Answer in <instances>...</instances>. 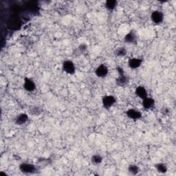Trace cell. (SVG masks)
<instances>
[{
    "mask_svg": "<svg viewBox=\"0 0 176 176\" xmlns=\"http://www.w3.org/2000/svg\"><path fill=\"white\" fill-rule=\"evenodd\" d=\"M135 94H136L137 96H138L140 98H141L142 99H145L147 96V92L145 88L142 86L138 87L136 90H135Z\"/></svg>",
    "mask_w": 176,
    "mask_h": 176,
    "instance_id": "obj_12",
    "label": "cell"
},
{
    "mask_svg": "<svg viewBox=\"0 0 176 176\" xmlns=\"http://www.w3.org/2000/svg\"><path fill=\"white\" fill-rule=\"evenodd\" d=\"M63 70L65 72H66L68 74H74L75 72V66L74 63L70 61H65L63 63Z\"/></svg>",
    "mask_w": 176,
    "mask_h": 176,
    "instance_id": "obj_3",
    "label": "cell"
},
{
    "mask_svg": "<svg viewBox=\"0 0 176 176\" xmlns=\"http://www.w3.org/2000/svg\"><path fill=\"white\" fill-rule=\"evenodd\" d=\"M116 99L112 96H106L102 99V105L104 108L106 109H109L115 103Z\"/></svg>",
    "mask_w": 176,
    "mask_h": 176,
    "instance_id": "obj_2",
    "label": "cell"
},
{
    "mask_svg": "<svg viewBox=\"0 0 176 176\" xmlns=\"http://www.w3.org/2000/svg\"><path fill=\"white\" fill-rule=\"evenodd\" d=\"M128 82V78L124 76V74H121L119 79H117V83L120 85H123L127 83Z\"/></svg>",
    "mask_w": 176,
    "mask_h": 176,
    "instance_id": "obj_14",
    "label": "cell"
},
{
    "mask_svg": "<svg viewBox=\"0 0 176 176\" xmlns=\"http://www.w3.org/2000/svg\"><path fill=\"white\" fill-rule=\"evenodd\" d=\"M151 19L154 23L160 24L163 20V15L160 11H155L151 15Z\"/></svg>",
    "mask_w": 176,
    "mask_h": 176,
    "instance_id": "obj_5",
    "label": "cell"
},
{
    "mask_svg": "<svg viewBox=\"0 0 176 176\" xmlns=\"http://www.w3.org/2000/svg\"><path fill=\"white\" fill-rule=\"evenodd\" d=\"M36 85L34 81L29 79H26L25 81H24V88L26 90L28 91V92H32V91L35 90Z\"/></svg>",
    "mask_w": 176,
    "mask_h": 176,
    "instance_id": "obj_7",
    "label": "cell"
},
{
    "mask_svg": "<svg viewBox=\"0 0 176 176\" xmlns=\"http://www.w3.org/2000/svg\"><path fill=\"white\" fill-rule=\"evenodd\" d=\"M26 7H27V8L32 13L35 12V11L37 10V5L35 4V2H33V1L28 2L27 4V6H26Z\"/></svg>",
    "mask_w": 176,
    "mask_h": 176,
    "instance_id": "obj_16",
    "label": "cell"
},
{
    "mask_svg": "<svg viewBox=\"0 0 176 176\" xmlns=\"http://www.w3.org/2000/svg\"><path fill=\"white\" fill-rule=\"evenodd\" d=\"M156 167H157L158 171H160V172H161V173H165L166 171V170H167L166 166L163 164H158V165L156 166Z\"/></svg>",
    "mask_w": 176,
    "mask_h": 176,
    "instance_id": "obj_19",
    "label": "cell"
},
{
    "mask_svg": "<svg viewBox=\"0 0 176 176\" xmlns=\"http://www.w3.org/2000/svg\"><path fill=\"white\" fill-rule=\"evenodd\" d=\"M128 117H130L131 119H139L141 117V113L140 111L133 110V109H131L127 112Z\"/></svg>",
    "mask_w": 176,
    "mask_h": 176,
    "instance_id": "obj_9",
    "label": "cell"
},
{
    "mask_svg": "<svg viewBox=\"0 0 176 176\" xmlns=\"http://www.w3.org/2000/svg\"><path fill=\"white\" fill-rule=\"evenodd\" d=\"M108 73V68L105 66L101 65L98 67V68L96 70V74L99 77H106Z\"/></svg>",
    "mask_w": 176,
    "mask_h": 176,
    "instance_id": "obj_6",
    "label": "cell"
},
{
    "mask_svg": "<svg viewBox=\"0 0 176 176\" xmlns=\"http://www.w3.org/2000/svg\"><path fill=\"white\" fill-rule=\"evenodd\" d=\"M28 120V116L25 113H21L19 116H18L16 119V123L18 124H23L26 122Z\"/></svg>",
    "mask_w": 176,
    "mask_h": 176,
    "instance_id": "obj_13",
    "label": "cell"
},
{
    "mask_svg": "<svg viewBox=\"0 0 176 176\" xmlns=\"http://www.w3.org/2000/svg\"><path fill=\"white\" fill-rule=\"evenodd\" d=\"M142 60L140 59H136V58H134V59H131L129 61V66L132 69H136L139 68L140 65L142 64Z\"/></svg>",
    "mask_w": 176,
    "mask_h": 176,
    "instance_id": "obj_10",
    "label": "cell"
},
{
    "mask_svg": "<svg viewBox=\"0 0 176 176\" xmlns=\"http://www.w3.org/2000/svg\"><path fill=\"white\" fill-rule=\"evenodd\" d=\"M92 161L93 162V164H99L101 163V161H102V158L99 155H95L92 157Z\"/></svg>",
    "mask_w": 176,
    "mask_h": 176,
    "instance_id": "obj_17",
    "label": "cell"
},
{
    "mask_svg": "<svg viewBox=\"0 0 176 176\" xmlns=\"http://www.w3.org/2000/svg\"><path fill=\"white\" fill-rule=\"evenodd\" d=\"M129 171H130V172L131 173L135 175V174H136V173H138V172L139 169H138V167L135 165H131L130 166V168H129Z\"/></svg>",
    "mask_w": 176,
    "mask_h": 176,
    "instance_id": "obj_18",
    "label": "cell"
},
{
    "mask_svg": "<svg viewBox=\"0 0 176 176\" xmlns=\"http://www.w3.org/2000/svg\"><path fill=\"white\" fill-rule=\"evenodd\" d=\"M20 169L22 172L26 173H31L35 171V166L31 164L24 163L20 166Z\"/></svg>",
    "mask_w": 176,
    "mask_h": 176,
    "instance_id": "obj_4",
    "label": "cell"
},
{
    "mask_svg": "<svg viewBox=\"0 0 176 176\" xmlns=\"http://www.w3.org/2000/svg\"><path fill=\"white\" fill-rule=\"evenodd\" d=\"M117 4V1H114V0H110L106 2V7L108 8L109 10H113L116 8Z\"/></svg>",
    "mask_w": 176,
    "mask_h": 176,
    "instance_id": "obj_15",
    "label": "cell"
},
{
    "mask_svg": "<svg viewBox=\"0 0 176 176\" xmlns=\"http://www.w3.org/2000/svg\"><path fill=\"white\" fill-rule=\"evenodd\" d=\"M136 36H135V33L132 32H130L128 35H126L125 38H124V41L127 43H136Z\"/></svg>",
    "mask_w": 176,
    "mask_h": 176,
    "instance_id": "obj_11",
    "label": "cell"
},
{
    "mask_svg": "<svg viewBox=\"0 0 176 176\" xmlns=\"http://www.w3.org/2000/svg\"><path fill=\"white\" fill-rule=\"evenodd\" d=\"M155 104V101L152 98H148L146 97L145 99H143V102H142V105L145 109H151L152 107H153Z\"/></svg>",
    "mask_w": 176,
    "mask_h": 176,
    "instance_id": "obj_8",
    "label": "cell"
},
{
    "mask_svg": "<svg viewBox=\"0 0 176 176\" xmlns=\"http://www.w3.org/2000/svg\"><path fill=\"white\" fill-rule=\"evenodd\" d=\"M126 53H127V51L124 48H119L116 52V54L118 56H124L126 54Z\"/></svg>",
    "mask_w": 176,
    "mask_h": 176,
    "instance_id": "obj_20",
    "label": "cell"
},
{
    "mask_svg": "<svg viewBox=\"0 0 176 176\" xmlns=\"http://www.w3.org/2000/svg\"><path fill=\"white\" fill-rule=\"evenodd\" d=\"M21 21L16 16L11 17L8 21V27L11 30H17L21 27Z\"/></svg>",
    "mask_w": 176,
    "mask_h": 176,
    "instance_id": "obj_1",
    "label": "cell"
}]
</instances>
